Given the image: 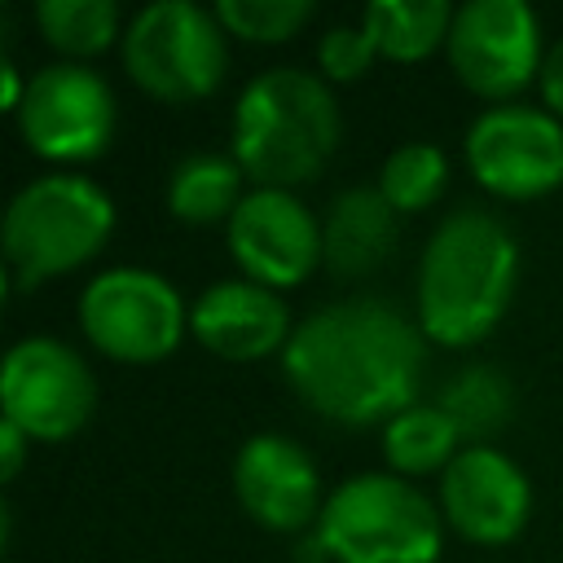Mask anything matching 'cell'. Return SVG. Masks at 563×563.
I'll return each mask as SVG.
<instances>
[{
  "label": "cell",
  "mask_w": 563,
  "mask_h": 563,
  "mask_svg": "<svg viewBox=\"0 0 563 563\" xmlns=\"http://www.w3.org/2000/svg\"><path fill=\"white\" fill-rule=\"evenodd\" d=\"M295 396L330 422H391L418 405L422 330L383 299H343L303 317L282 347Z\"/></svg>",
  "instance_id": "cell-1"
},
{
  "label": "cell",
  "mask_w": 563,
  "mask_h": 563,
  "mask_svg": "<svg viewBox=\"0 0 563 563\" xmlns=\"http://www.w3.org/2000/svg\"><path fill=\"white\" fill-rule=\"evenodd\" d=\"M519 246L510 229L479 211H453L427 242L418 264V321L444 347L479 343L515 295Z\"/></svg>",
  "instance_id": "cell-2"
},
{
  "label": "cell",
  "mask_w": 563,
  "mask_h": 563,
  "mask_svg": "<svg viewBox=\"0 0 563 563\" xmlns=\"http://www.w3.org/2000/svg\"><path fill=\"white\" fill-rule=\"evenodd\" d=\"M339 145V106L312 70L273 66L233 106V158L260 189L312 180Z\"/></svg>",
  "instance_id": "cell-3"
},
{
  "label": "cell",
  "mask_w": 563,
  "mask_h": 563,
  "mask_svg": "<svg viewBox=\"0 0 563 563\" xmlns=\"http://www.w3.org/2000/svg\"><path fill=\"white\" fill-rule=\"evenodd\" d=\"M114 229L110 194L70 172L40 176L18 189L4 211V260L18 286H40L53 273H66L92 260Z\"/></svg>",
  "instance_id": "cell-4"
},
{
  "label": "cell",
  "mask_w": 563,
  "mask_h": 563,
  "mask_svg": "<svg viewBox=\"0 0 563 563\" xmlns=\"http://www.w3.org/2000/svg\"><path fill=\"white\" fill-rule=\"evenodd\" d=\"M317 545L334 563H435L440 510L396 475H356L325 497Z\"/></svg>",
  "instance_id": "cell-5"
},
{
  "label": "cell",
  "mask_w": 563,
  "mask_h": 563,
  "mask_svg": "<svg viewBox=\"0 0 563 563\" xmlns=\"http://www.w3.org/2000/svg\"><path fill=\"white\" fill-rule=\"evenodd\" d=\"M123 66L158 101H198L224 79V26L194 0L145 4L123 31Z\"/></svg>",
  "instance_id": "cell-6"
},
{
  "label": "cell",
  "mask_w": 563,
  "mask_h": 563,
  "mask_svg": "<svg viewBox=\"0 0 563 563\" xmlns=\"http://www.w3.org/2000/svg\"><path fill=\"white\" fill-rule=\"evenodd\" d=\"M79 321L106 356L150 365L176 352L189 312L167 277L150 268H110L84 286Z\"/></svg>",
  "instance_id": "cell-7"
},
{
  "label": "cell",
  "mask_w": 563,
  "mask_h": 563,
  "mask_svg": "<svg viewBox=\"0 0 563 563\" xmlns=\"http://www.w3.org/2000/svg\"><path fill=\"white\" fill-rule=\"evenodd\" d=\"M97 405L92 369L62 339L35 334L9 347L0 369V409L31 440H66L75 435Z\"/></svg>",
  "instance_id": "cell-8"
},
{
  "label": "cell",
  "mask_w": 563,
  "mask_h": 563,
  "mask_svg": "<svg viewBox=\"0 0 563 563\" xmlns=\"http://www.w3.org/2000/svg\"><path fill=\"white\" fill-rule=\"evenodd\" d=\"M18 128L26 145L53 163L97 158L114 136V92L92 66H44L26 79Z\"/></svg>",
  "instance_id": "cell-9"
},
{
  "label": "cell",
  "mask_w": 563,
  "mask_h": 563,
  "mask_svg": "<svg viewBox=\"0 0 563 563\" xmlns=\"http://www.w3.org/2000/svg\"><path fill=\"white\" fill-rule=\"evenodd\" d=\"M449 62L479 97H515L541 75V22L523 0H471L453 13Z\"/></svg>",
  "instance_id": "cell-10"
},
{
  "label": "cell",
  "mask_w": 563,
  "mask_h": 563,
  "mask_svg": "<svg viewBox=\"0 0 563 563\" xmlns=\"http://www.w3.org/2000/svg\"><path fill=\"white\" fill-rule=\"evenodd\" d=\"M475 180L501 198H537L563 185V123L532 106H493L466 132Z\"/></svg>",
  "instance_id": "cell-11"
},
{
  "label": "cell",
  "mask_w": 563,
  "mask_h": 563,
  "mask_svg": "<svg viewBox=\"0 0 563 563\" xmlns=\"http://www.w3.org/2000/svg\"><path fill=\"white\" fill-rule=\"evenodd\" d=\"M229 251L251 282L286 290L317 268L321 229L290 189H251L229 216Z\"/></svg>",
  "instance_id": "cell-12"
},
{
  "label": "cell",
  "mask_w": 563,
  "mask_h": 563,
  "mask_svg": "<svg viewBox=\"0 0 563 563\" xmlns=\"http://www.w3.org/2000/svg\"><path fill=\"white\" fill-rule=\"evenodd\" d=\"M440 506L462 537L479 545H501L519 537V528L528 523L532 488H528V475L506 453L488 444H471L444 466Z\"/></svg>",
  "instance_id": "cell-13"
},
{
  "label": "cell",
  "mask_w": 563,
  "mask_h": 563,
  "mask_svg": "<svg viewBox=\"0 0 563 563\" xmlns=\"http://www.w3.org/2000/svg\"><path fill=\"white\" fill-rule=\"evenodd\" d=\"M233 493L268 532H299L321 519V479L312 457L286 435H251L233 457Z\"/></svg>",
  "instance_id": "cell-14"
},
{
  "label": "cell",
  "mask_w": 563,
  "mask_h": 563,
  "mask_svg": "<svg viewBox=\"0 0 563 563\" xmlns=\"http://www.w3.org/2000/svg\"><path fill=\"white\" fill-rule=\"evenodd\" d=\"M189 325L198 343H207L224 361H260L290 339V308L277 290L242 277V282H216L198 295Z\"/></svg>",
  "instance_id": "cell-15"
},
{
  "label": "cell",
  "mask_w": 563,
  "mask_h": 563,
  "mask_svg": "<svg viewBox=\"0 0 563 563\" xmlns=\"http://www.w3.org/2000/svg\"><path fill=\"white\" fill-rule=\"evenodd\" d=\"M400 211L383 198V189H343L321 224V260L339 277L374 273L396 246Z\"/></svg>",
  "instance_id": "cell-16"
},
{
  "label": "cell",
  "mask_w": 563,
  "mask_h": 563,
  "mask_svg": "<svg viewBox=\"0 0 563 563\" xmlns=\"http://www.w3.org/2000/svg\"><path fill=\"white\" fill-rule=\"evenodd\" d=\"M242 163L233 154H189L172 167L167 176V207L176 220L189 224H211L238 211L242 194Z\"/></svg>",
  "instance_id": "cell-17"
},
{
  "label": "cell",
  "mask_w": 563,
  "mask_h": 563,
  "mask_svg": "<svg viewBox=\"0 0 563 563\" xmlns=\"http://www.w3.org/2000/svg\"><path fill=\"white\" fill-rule=\"evenodd\" d=\"M453 13L457 9L444 0H374L365 9V31L391 62H418L435 44H449Z\"/></svg>",
  "instance_id": "cell-18"
},
{
  "label": "cell",
  "mask_w": 563,
  "mask_h": 563,
  "mask_svg": "<svg viewBox=\"0 0 563 563\" xmlns=\"http://www.w3.org/2000/svg\"><path fill=\"white\" fill-rule=\"evenodd\" d=\"M457 440L462 431L440 405H409L383 431L387 462L405 475H427L435 466H449L457 457Z\"/></svg>",
  "instance_id": "cell-19"
},
{
  "label": "cell",
  "mask_w": 563,
  "mask_h": 563,
  "mask_svg": "<svg viewBox=\"0 0 563 563\" xmlns=\"http://www.w3.org/2000/svg\"><path fill=\"white\" fill-rule=\"evenodd\" d=\"M35 22L44 40L70 57H92L119 35V13L110 0H40Z\"/></svg>",
  "instance_id": "cell-20"
},
{
  "label": "cell",
  "mask_w": 563,
  "mask_h": 563,
  "mask_svg": "<svg viewBox=\"0 0 563 563\" xmlns=\"http://www.w3.org/2000/svg\"><path fill=\"white\" fill-rule=\"evenodd\" d=\"M435 405L457 422L462 435H493L510 418V383L501 369L471 365L457 378H449Z\"/></svg>",
  "instance_id": "cell-21"
},
{
  "label": "cell",
  "mask_w": 563,
  "mask_h": 563,
  "mask_svg": "<svg viewBox=\"0 0 563 563\" xmlns=\"http://www.w3.org/2000/svg\"><path fill=\"white\" fill-rule=\"evenodd\" d=\"M444 180H449V163H444V150H435L431 141H409V145L391 150L378 172V189L400 216L431 207L440 198Z\"/></svg>",
  "instance_id": "cell-22"
},
{
  "label": "cell",
  "mask_w": 563,
  "mask_h": 563,
  "mask_svg": "<svg viewBox=\"0 0 563 563\" xmlns=\"http://www.w3.org/2000/svg\"><path fill=\"white\" fill-rule=\"evenodd\" d=\"M216 18L229 35L277 44V40H290L312 18V0H220Z\"/></svg>",
  "instance_id": "cell-23"
},
{
  "label": "cell",
  "mask_w": 563,
  "mask_h": 563,
  "mask_svg": "<svg viewBox=\"0 0 563 563\" xmlns=\"http://www.w3.org/2000/svg\"><path fill=\"white\" fill-rule=\"evenodd\" d=\"M374 57H378V44L365 31V22L361 26H330L317 44V62L330 79H361Z\"/></svg>",
  "instance_id": "cell-24"
},
{
  "label": "cell",
  "mask_w": 563,
  "mask_h": 563,
  "mask_svg": "<svg viewBox=\"0 0 563 563\" xmlns=\"http://www.w3.org/2000/svg\"><path fill=\"white\" fill-rule=\"evenodd\" d=\"M541 92H545V106L554 114H563V40L541 62Z\"/></svg>",
  "instance_id": "cell-25"
},
{
  "label": "cell",
  "mask_w": 563,
  "mask_h": 563,
  "mask_svg": "<svg viewBox=\"0 0 563 563\" xmlns=\"http://www.w3.org/2000/svg\"><path fill=\"white\" fill-rule=\"evenodd\" d=\"M22 453H26V431L18 427V422H0V475L4 479H13L18 475V466H22Z\"/></svg>",
  "instance_id": "cell-26"
},
{
  "label": "cell",
  "mask_w": 563,
  "mask_h": 563,
  "mask_svg": "<svg viewBox=\"0 0 563 563\" xmlns=\"http://www.w3.org/2000/svg\"><path fill=\"white\" fill-rule=\"evenodd\" d=\"M0 75H4V106H13V110H18V106H22V97H26V84L18 79L13 62H4V66H0Z\"/></svg>",
  "instance_id": "cell-27"
}]
</instances>
